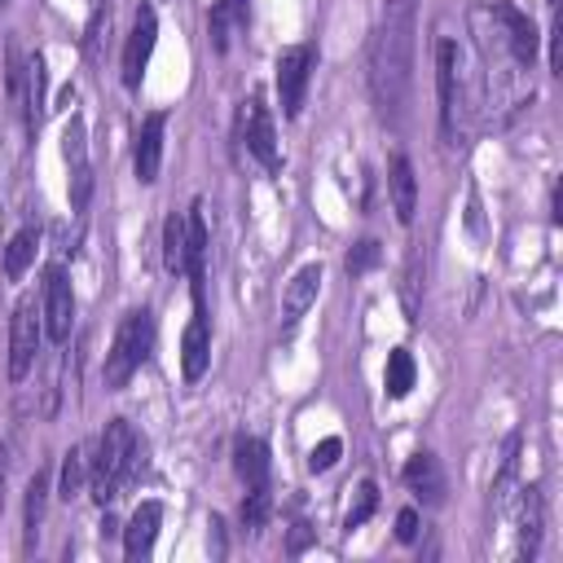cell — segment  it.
Segmentation results:
<instances>
[{
	"label": "cell",
	"mask_w": 563,
	"mask_h": 563,
	"mask_svg": "<svg viewBox=\"0 0 563 563\" xmlns=\"http://www.w3.org/2000/svg\"><path fill=\"white\" fill-rule=\"evenodd\" d=\"M207 246H211V229H207V207L202 198H194V207L185 211V277L194 290V308H202L207 295Z\"/></svg>",
	"instance_id": "12"
},
{
	"label": "cell",
	"mask_w": 563,
	"mask_h": 563,
	"mask_svg": "<svg viewBox=\"0 0 563 563\" xmlns=\"http://www.w3.org/2000/svg\"><path fill=\"white\" fill-rule=\"evenodd\" d=\"M413 383H418V365H413L409 347H391V352H387V365H383V387H387V396H391V400H405V396L413 391Z\"/></svg>",
	"instance_id": "24"
},
{
	"label": "cell",
	"mask_w": 563,
	"mask_h": 563,
	"mask_svg": "<svg viewBox=\"0 0 563 563\" xmlns=\"http://www.w3.org/2000/svg\"><path fill=\"white\" fill-rule=\"evenodd\" d=\"M308 541H312V528H308V523H295L290 537H286V554H303Z\"/></svg>",
	"instance_id": "33"
},
{
	"label": "cell",
	"mask_w": 563,
	"mask_h": 563,
	"mask_svg": "<svg viewBox=\"0 0 563 563\" xmlns=\"http://www.w3.org/2000/svg\"><path fill=\"white\" fill-rule=\"evenodd\" d=\"M339 453H343V440L339 435H325L321 444H312V453H308V471H330L334 462H339Z\"/></svg>",
	"instance_id": "31"
},
{
	"label": "cell",
	"mask_w": 563,
	"mask_h": 563,
	"mask_svg": "<svg viewBox=\"0 0 563 563\" xmlns=\"http://www.w3.org/2000/svg\"><path fill=\"white\" fill-rule=\"evenodd\" d=\"M163 264L167 273L185 277V211H167L163 220Z\"/></svg>",
	"instance_id": "26"
},
{
	"label": "cell",
	"mask_w": 563,
	"mask_h": 563,
	"mask_svg": "<svg viewBox=\"0 0 563 563\" xmlns=\"http://www.w3.org/2000/svg\"><path fill=\"white\" fill-rule=\"evenodd\" d=\"M396 541H418V510L413 506H405L400 515H396Z\"/></svg>",
	"instance_id": "32"
},
{
	"label": "cell",
	"mask_w": 563,
	"mask_h": 563,
	"mask_svg": "<svg viewBox=\"0 0 563 563\" xmlns=\"http://www.w3.org/2000/svg\"><path fill=\"white\" fill-rule=\"evenodd\" d=\"M158 528H163V501H141L123 528V554L136 563V559H150L154 554V541H158Z\"/></svg>",
	"instance_id": "17"
},
{
	"label": "cell",
	"mask_w": 563,
	"mask_h": 563,
	"mask_svg": "<svg viewBox=\"0 0 563 563\" xmlns=\"http://www.w3.org/2000/svg\"><path fill=\"white\" fill-rule=\"evenodd\" d=\"M383 260V246L374 242V238H361L352 251H347V260H343V268H347V277H365L374 264Z\"/></svg>",
	"instance_id": "30"
},
{
	"label": "cell",
	"mask_w": 563,
	"mask_h": 563,
	"mask_svg": "<svg viewBox=\"0 0 563 563\" xmlns=\"http://www.w3.org/2000/svg\"><path fill=\"white\" fill-rule=\"evenodd\" d=\"M163 132H167V110H150L136 123V136H132V172H136L141 185H154L158 180V167H163Z\"/></svg>",
	"instance_id": "13"
},
{
	"label": "cell",
	"mask_w": 563,
	"mask_h": 563,
	"mask_svg": "<svg viewBox=\"0 0 563 563\" xmlns=\"http://www.w3.org/2000/svg\"><path fill=\"white\" fill-rule=\"evenodd\" d=\"M211 365V325H207V308H194L185 334H180V374L185 383H198Z\"/></svg>",
	"instance_id": "16"
},
{
	"label": "cell",
	"mask_w": 563,
	"mask_h": 563,
	"mask_svg": "<svg viewBox=\"0 0 563 563\" xmlns=\"http://www.w3.org/2000/svg\"><path fill=\"white\" fill-rule=\"evenodd\" d=\"M150 352H154V312H150V308H132V312L119 321L114 343H110L106 365H101L106 391L128 387V378L150 361Z\"/></svg>",
	"instance_id": "3"
},
{
	"label": "cell",
	"mask_w": 563,
	"mask_h": 563,
	"mask_svg": "<svg viewBox=\"0 0 563 563\" xmlns=\"http://www.w3.org/2000/svg\"><path fill=\"white\" fill-rule=\"evenodd\" d=\"M268 515H273V497H268V488H246V497H242V528L255 537V532H264Z\"/></svg>",
	"instance_id": "28"
},
{
	"label": "cell",
	"mask_w": 563,
	"mask_h": 563,
	"mask_svg": "<svg viewBox=\"0 0 563 563\" xmlns=\"http://www.w3.org/2000/svg\"><path fill=\"white\" fill-rule=\"evenodd\" d=\"M251 22V0H216L207 9V40H211V53H229L233 40L246 31Z\"/></svg>",
	"instance_id": "15"
},
{
	"label": "cell",
	"mask_w": 563,
	"mask_h": 563,
	"mask_svg": "<svg viewBox=\"0 0 563 563\" xmlns=\"http://www.w3.org/2000/svg\"><path fill=\"white\" fill-rule=\"evenodd\" d=\"M413 31H418V0H383L374 40H369V97L378 119L396 132L409 106L413 79Z\"/></svg>",
	"instance_id": "1"
},
{
	"label": "cell",
	"mask_w": 563,
	"mask_h": 563,
	"mask_svg": "<svg viewBox=\"0 0 563 563\" xmlns=\"http://www.w3.org/2000/svg\"><path fill=\"white\" fill-rule=\"evenodd\" d=\"M462 62H457V44L449 35L435 40V88H440V128L444 136L457 132V110H462Z\"/></svg>",
	"instance_id": "11"
},
{
	"label": "cell",
	"mask_w": 563,
	"mask_h": 563,
	"mask_svg": "<svg viewBox=\"0 0 563 563\" xmlns=\"http://www.w3.org/2000/svg\"><path fill=\"white\" fill-rule=\"evenodd\" d=\"M88 484V457H84V444H70L62 453V475H57V497L62 501H75Z\"/></svg>",
	"instance_id": "25"
},
{
	"label": "cell",
	"mask_w": 563,
	"mask_h": 563,
	"mask_svg": "<svg viewBox=\"0 0 563 563\" xmlns=\"http://www.w3.org/2000/svg\"><path fill=\"white\" fill-rule=\"evenodd\" d=\"M387 194H391L396 220L413 224V216H418V176H413V163L405 154H391V163H387Z\"/></svg>",
	"instance_id": "18"
},
{
	"label": "cell",
	"mask_w": 563,
	"mask_h": 563,
	"mask_svg": "<svg viewBox=\"0 0 563 563\" xmlns=\"http://www.w3.org/2000/svg\"><path fill=\"white\" fill-rule=\"evenodd\" d=\"M26 53H22V44H18V35H9L4 40V92H9V101L13 106H22V92H26Z\"/></svg>",
	"instance_id": "27"
},
{
	"label": "cell",
	"mask_w": 563,
	"mask_h": 563,
	"mask_svg": "<svg viewBox=\"0 0 563 563\" xmlns=\"http://www.w3.org/2000/svg\"><path fill=\"white\" fill-rule=\"evenodd\" d=\"M233 471L246 488H268V471H273L268 444L260 435H238L233 440Z\"/></svg>",
	"instance_id": "20"
},
{
	"label": "cell",
	"mask_w": 563,
	"mask_h": 563,
	"mask_svg": "<svg viewBox=\"0 0 563 563\" xmlns=\"http://www.w3.org/2000/svg\"><path fill=\"white\" fill-rule=\"evenodd\" d=\"M273 70H277V75H273V84H277L282 114H286V119H299L303 97H308V84H312V70H317V44H312V40H303V44L282 48Z\"/></svg>",
	"instance_id": "4"
},
{
	"label": "cell",
	"mask_w": 563,
	"mask_h": 563,
	"mask_svg": "<svg viewBox=\"0 0 563 563\" xmlns=\"http://www.w3.org/2000/svg\"><path fill=\"white\" fill-rule=\"evenodd\" d=\"M62 158L70 167V211H84L92 198V167H88V128L84 114H70L62 128Z\"/></svg>",
	"instance_id": "10"
},
{
	"label": "cell",
	"mask_w": 563,
	"mask_h": 563,
	"mask_svg": "<svg viewBox=\"0 0 563 563\" xmlns=\"http://www.w3.org/2000/svg\"><path fill=\"white\" fill-rule=\"evenodd\" d=\"M9 4H13V0H0V9H9Z\"/></svg>",
	"instance_id": "34"
},
{
	"label": "cell",
	"mask_w": 563,
	"mask_h": 563,
	"mask_svg": "<svg viewBox=\"0 0 563 563\" xmlns=\"http://www.w3.org/2000/svg\"><path fill=\"white\" fill-rule=\"evenodd\" d=\"M35 251H40V229L35 224H26V229H18L13 238H9V246H4V260H0V268H4V277L9 282H18L26 268H31V260H35Z\"/></svg>",
	"instance_id": "23"
},
{
	"label": "cell",
	"mask_w": 563,
	"mask_h": 563,
	"mask_svg": "<svg viewBox=\"0 0 563 563\" xmlns=\"http://www.w3.org/2000/svg\"><path fill=\"white\" fill-rule=\"evenodd\" d=\"M48 471H35L31 479H26V497H22V550L31 554L35 550V541H40V523H44V506H48Z\"/></svg>",
	"instance_id": "21"
},
{
	"label": "cell",
	"mask_w": 563,
	"mask_h": 563,
	"mask_svg": "<svg viewBox=\"0 0 563 563\" xmlns=\"http://www.w3.org/2000/svg\"><path fill=\"white\" fill-rule=\"evenodd\" d=\"M405 484H409V493H418L427 506H440L444 501V466H440V457L435 453H427V449H418L409 462H405Z\"/></svg>",
	"instance_id": "19"
},
{
	"label": "cell",
	"mask_w": 563,
	"mask_h": 563,
	"mask_svg": "<svg viewBox=\"0 0 563 563\" xmlns=\"http://www.w3.org/2000/svg\"><path fill=\"white\" fill-rule=\"evenodd\" d=\"M541 523H545L541 493L537 488H523V501H519V559H537V550H541Z\"/></svg>",
	"instance_id": "22"
},
{
	"label": "cell",
	"mask_w": 563,
	"mask_h": 563,
	"mask_svg": "<svg viewBox=\"0 0 563 563\" xmlns=\"http://www.w3.org/2000/svg\"><path fill=\"white\" fill-rule=\"evenodd\" d=\"M154 44H158V13H154L150 4H141L136 18H132L128 44H123V62H119V79H123V88H141L145 66H150V57H154Z\"/></svg>",
	"instance_id": "9"
},
{
	"label": "cell",
	"mask_w": 563,
	"mask_h": 563,
	"mask_svg": "<svg viewBox=\"0 0 563 563\" xmlns=\"http://www.w3.org/2000/svg\"><path fill=\"white\" fill-rule=\"evenodd\" d=\"M233 132H238L242 150H246L260 167H268V172H277V167H282L277 128H273V114H268V106H264L260 97H246V101L238 106V114H233Z\"/></svg>",
	"instance_id": "5"
},
{
	"label": "cell",
	"mask_w": 563,
	"mask_h": 563,
	"mask_svg": "<svg viewBox=\"0 0 563 563\" xmlns=\"http://www.w3.org/2000/svg\"><path fill=\"white\" fill-rule=\"evenodd\" d=\"M374 510H378V484H374V479H361V484H356V501H352L347 515H343V528L356 532Z\"/></svg>",
	"instance_id": "29"
},
{
	"label": "cell",
	"mask_w": 563,
	"mask_h": 563,
	"mask_svg": "<svg viewBox=\"0 0 563 563\" xmlns=\"http://www.w3.org/2000/svg\"><path fill=\"white\" fill-rule=\"evenodd\" d=\"M317 295H321V264L312 260V264L295 268L290 282L282 286V325H286V334L308 317V308L317 303Z\"/></svg>",
	"instance_id": "14"
},
{
	"label": "cell",
	"mask_w": 563,
	"mask_h": 563,
	"mask_svg": "<svg viewBox=\"0 0 563 563\" xmlns=\"http://www.w3.org/2000/svg\"><path fill=\"white\" fill-rule=\"evenodd\" d=\"M136 466H141L136 431L128 427V418H110L97 440V457H88V488H92L97 506H110L119 497V488L136 475Z\"/></svg>",
	"instance_id": "2"
},
{
	"label": "cell",
	"mask_w": 563,
	"mask_h": 563,
	"mask_svg": "<svg viewBox=\"0 0 563 563\" xmlns=\"http://www.w3.org/2000/svg\"><path fill=\"white\" fill-rule=\"evenodd\" d=\"M479 13L493 22L488 35H497V44L510 53V62H515V66H532V57H537V26H532V18L519 13V9L506 4V0L479 4Z\"/></svg>",
	"instance_id": "6"
},
{
	"label": "cell",
	"mask_w": 563,
	"mask_h": 563,
	"mask_svg": "<svg viewBox=\"0 0 563 563\" xmlns=\"http://www.w3.org/2000/svg\"><path fill=\"white\" fill-rule=\"evenodd\" d=\"M40 317H44V339L48 343H66L70 339V325H75V290H70V277L57 264L44 268Z\"/></svg>",
	"instance_id": "8"
},
{
	"label": "cell",
	"mask_w": 563,
	"mask_h": 563,
	"mask_svg": "<svg viewBox=\"0 0 563 563\" xmlns=\"http://www.w3.org/2000/svg\"><path fill=\"white\" fill-rule=\"evenodd\" d=\"M44 343V317L35 312V299H18L9 317V378L22 383L40 356Z\"/></svg>",
	"instance_id": "7"
}]
</instances>
